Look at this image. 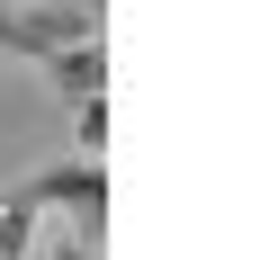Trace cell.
Instances as JSON below:
<instances>
[{"instance_id":"cell-3","label":"cell","mask_w":260,"mask_h":260,"mask_svg":"<svg viewBox=\"0 0 260 260\" xmlns=\"http://www.w3.org/2000/svg\"><path fill=\"white\" fill-rule=\"evenodd\" d=\"M54 72V90H63V108H90V99H108V45L99 36H81V45H54V54H36Z\"/></svg>"},{"instance_id":"cell-1","label":"cell","mask_w":260,"mask_h":260,"mask_svg":"<svg viewBox=\"0 0 260 260\" xmlns=\"http://www.w3.org/2000/svg\"><path fill=\"white\" fill-rule=\"evenodd\" d=\"M18 198H27L36 215H45V207H72V215H81V224H72V251H108V242H99V215H108V171H99V153L36 171V180H27Z\"/></svg>"},{"instance_id":"cell-2","label":"cell","mask_w":260,"mask_h":260,"mask_svg":"<svg viewBox=\"0 0 260 260\" xmlns=\"http://www.w3.org/2000/svg\"><path fill=\"white\" fill-rule=\"evenodd\" d=\"M99 36V0H0V54H54Z\"/></svg>"},{"instance_id":"cell-4","label":"cell","mask_w":260,"mask_h":260,"mask_svg":"<svg viewBox=\"0 0 260 260\" xmlns=\"http://www.w3.org/2000/svg\"><path fill=\"white\" fill-rule=\"evenodd\" d=\"M72 126H81V153H99V144H108V99H90V108H72Z\"/></svg>"}]
</instances>
